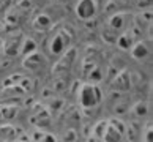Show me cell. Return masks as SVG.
<instances>
[{
    "mask_svg": "<svg viewBox=\"0 0 153 142\" xmlns=\"http://www.w3.org/2000/svg\"><path fill=\"white\" fill-rule=\"evenodd\" d=\"M2 49H3V41L0 39V51H2Z\"/></svg>",
    "mask_w": 153,
    "mask_h": 142,
    "instance_id": "ba28073f",
    "label": "cell"
},
{
    "mask_svg": "<svg viewBox=\"0 0 153 142\" xmlns=\"http://www.w3.org/2000/svg\"><path fill=\"white\" fill-rule=\"evenodd\" d=\"M96 13H98V5L95 0H79L76 5V14L79 19L88 21L95 18Z\"/></svg>",
    "mask_w": 153,
    "mask_h": 142,
    "instance_id": "3957f363",
    "label": "cell"
},
{
    "mask_svg": "<svg viewBox=\"0 0 153 142\" xmlns=\"http://www.w3.org/2000/svg\"><path fill=\"white\" fill-rule=\"evenodd\" d=\"M10 5H11V0H0V11L10 8Z\"/></svg>",
    "mask_w": 153,
    "mask_h": 142,
    "instance_id": "52a82bcc",
    "label": "cell"
},
{
    "mask_svg": "<svg viewBox=\"0 0 153 142\" xmlns=\"http://www.w3.org/2000/svg\"><path fill=\"white\" fill-rule=\"evenodd\" d=\"M81 101L85 107H95L101 101V92L96 85L85 84L81 92Z\"/></svg>",
    "mask_w": 153,
    "mask_h": 142,
    "instance_id": "7a4b0ae2",
    "label": "cell"
},
{
    "mask_svg": "<svg viewBox=\"0 0 153 142\" xmlns=\"http://www.w3.org/2000/svg\"><path fill=\"white\" fill-rule=\"evenodd\" d=\"M128 19H131V14H128V13H117V14H114L111 18V22H109L111 30L118 32V35H122L123 32L128 30L129 24H131V21H128Z\"/></svg>",
    "mask_w": 153,
    "mask_h": 142,
    "instance_id": "277c9868",
    "label": "cell"
},
{
    "mask_svg": "<svg viewBox=\"0 0 153 142\" xmlns=\"http://www.w3.org/2000/svg\"><path fill=\"white\" fill-rule=\"evenodd\" d=\"M71 44V33H68L65 30H60L57 33H54L51 39H48V49L49 52L59 57V55H63L65 51L70 48Z\"/></svg>",
    "mask_w": 153,
    "mask_h": 142,
    "instance_id": "6da1fadb",
    "label": "cell"
},
{
    "mask_svg": "<svg viewBox=\"0 0 153 142\" xmlns=\"http://www.w3.org/2000/svg\"><path fill=\"white\" fill-rule=\"evenodd\" d=\"M133 55L136 59H147L150 55V49L144 43H136L133 46Z\"/></svg>",
    "mask_w": 153,
    "mask_h": 142,
    "instance_id": "5b68a950",
    "label": "cell"
},
{
    "mask_svg": "<svg viewBox=\"0 0 153 142\" xmlns=\"http://www.w3.org/2000/svg\"><path fill=\"white\" fill-rule=\"evenodd\" d=\"M35 28H38V30H48V28H51V18L48 14H38L35 18Z\"/></svg>",
    "mask_w": 153,
    "mask_h": 142,
    "instance_id": "8992f818",
    "label": "cell"
}]
</instances>
